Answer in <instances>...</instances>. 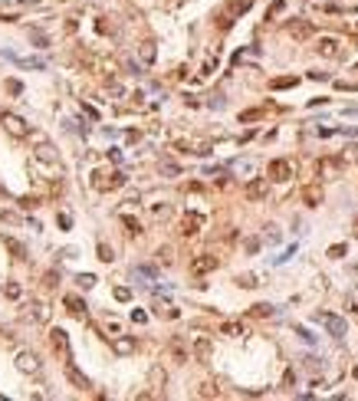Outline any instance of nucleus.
Returning a JSON list of instances; mask_svg holds the SVG:
<instances>
[{"label": "nucleus", "instance_id": "3", "mask_svg": "<svg viewBox=\"0 0 358 401\" xmlns=\"http://www.w3.org/2000/svg\"><path fill=\"white\" fill-rule=\"evenodd\" d=\"M214 267H217V260H197V263H194V270H197V273H204V270H214Z\"/></svg>", "mask_w": 358, "mask_h": 401}, {"label": "nucleus", "instance_id": "1", "mask_svg": "<svg viewBox=\"0 0 358 401\" xmlns=\"http://www.w3.org/2000/svg\"><path fill=\"white\" fill-rule=\"evenodd\" d=\"M319 322H326L329 329H332V336H345V322L335 319V316H319Z\"/></svg>", "mask_w": 358, "mask_h": 401}, {"label": "nucleus", "instance_id": "5", "mask_svg": "<svg viewBox=\"0 0 358 401\" xmlns=\"http://www.w3.org/2000/svg\"><path fill=\"white\" fill-rule=\"evenodd\" d=\"M263 191H266V187H263V185H260V181H256V185H250V197H260V194H263Z\"/></svg>", "mask_w": 358, "mask_h": 401}, {"label": "nucleus", "instance_id": "2", "mask_svg": "<svg viewBox=\"0 0 358 401\" xmlns=\"http://www.w3.org/2000/svg\"><path fill=\"white\" fill-rule=\"evenodd\" d=\"M270 174L276 178V181H286V178H289V161H273L270 164Z\"/></svg>", "mask_w": 358, "mask_h": 401}, {"label": "nucleus", "instance_id": "4", "mask_svg": "<svg viewBox=\"0 0 358 401\" xmlns=\"http://www.w3.org/2000/svg\"><path fill=\"white\" fill-rule=\"evenodd\" d=\"M20 369H36V358L33 355H20Z\"/></svg>", "mask_w": 358, "mask_h": 401}]
</instances>
